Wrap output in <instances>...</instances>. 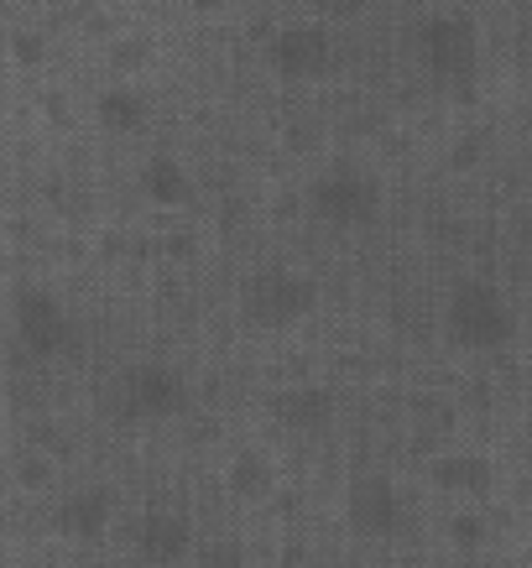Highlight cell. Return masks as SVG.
<instances>
[{
    "label": "cell",
    "mask_w": 532,
    "mask_h": 568,
    "mask_svg": "<svg viewBox=\"0 0 532 568\" xmlns=\"http://www.w3.org/2000/svg\"><path fill=\"white\" fill-rule=\"evenodd\" d=\"M350 511H355V521L361 527H392L397 521V490L387 480H361L355 485V500H350Z\"/></svg>",
    "instance_id": "cell-1"
},
{
    "label": "cell",
    "mask_w": 532,
    "mask_h": 568,
    "mask_svg": "<svg viewBox=\"0 0 532 568\" xmlns=\"http://www.w3.org/2000/svg\"><path fill=\"white\" fill-rule=\"evenodd\" d=\"M439 475H444V485H454V490H485V485H491V465H485V459H454V465H444Z\"/></svg>",
    "instance_id": "cell-2"
},
{
    "label": "cell",
    "mask_w": 532,
    "mask_h": 568,
    "mask_svg": "<svg viewBox=\"0 0 532 568\" xmlns=\"http://www.w3.org/2000/svg\"><path fill=\"white\" fill-rule=\"evenodd\" d=\"M63 517H69L73 532H94V527H100V517H104V496H100V490H89V496L73 500Z\"/></svg>",
    "instance_id": "cell-3"
},
{
    "label": "cell",
    "mask_w": 532,
    "mask_h": 568,
    "mask_svg": "<svg viewBox=\"0 0 532 568\" xmlns=\"http://www.w3.org/2000/svg\"><path fill=\"white\" fill-rule=\"evenodd\" d=\"M189 542V532H183V521H162V517H152V532H147V548L152 552H178Z\"/></svg>",
    "instance_id": "cell-4"
}]
</instances>
